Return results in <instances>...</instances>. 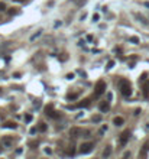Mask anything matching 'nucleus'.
Instances as JSON below:
<instances>
[{
  "mask_svg": "<svg viewBox=\"0 0 149 159\" xmlns=\"http://www.w3.org/2000/svg\"><path fill=\"white\" fill-rule=\"evenodd\" d=\"M119 87H120V93L125 97H130L132 95V87H130V82L127 80H120L119 81Z\"/></svg>",
  "mask_w": 149,
  "mask_h": 159,
  "instance_id": "1",
  "label": "nucleus"
},
{
  "mask_svg": "<svg viewBox=\"0 0 149 159\" xmlns=\"http://www.w3.org/2000/svg\"><path fill=\"white\" fill-rule=\"evenodd\" d=\"M104 91H106V82L103 80H100L96 84V88H94V97H100Z\"/></svg>",
  "mask_w": 149,
  "mask_h": 159,
  "instance_id": "2",
  "label": "nucleus"
},
{
  "mask_svg": "<svg viewBox=\"0 0 149 159\" xmlns=\"http://www.w3.org/2000/svg\"><path fill=\"white\" fill-rule=\"evenodd\" d=\"M93 148H94V143L93 142H85V143H83V145L80 146V153H83V155L90 153V152L93 150Z\"/></svg>",
  "mask_w": 149,
  "mask_h": 159,
  "instance_id": "3",
  "label": "nucleus"
},
{
  "mask_svg": "<svg viewBox=\"0 0 149 159\" xmlns=\"http://www.w3.org/2000/svg\"><path fill=\"white\" fill-rule=\"evenodd\" d=\"M45 114L49 116V117H52V119H58V117L61 116L59 113H57V111L54 110V106H52V104H49V106L45 107Z\"/></svg>",
  "mask_w": 149,
  "mask_h": 159,
  "instance_id": "4",
  "label": "nucleus"
},
{
  "mask_svg": "<svg viewBox=\"0 0 149 159\" xmlns=\"http://www.w3.org/2000/svg\"><path fill=\"white\" fill-rule=\"evenodd\" d=\"M129 137H130V130H125L122 135H120V137H119V143L122 145V146H125L127 140H129Z\"/></svg>",
  "mask_w": 149,
  "mask_h": 159,
  "instance_id": "5",
  "label": "nucleus"
},
{
  "mask_svg": "<svg viewBox=\"0 0 149 159\" xmlns=\"http://www.w3.org/2000/svg\"><path fill=\"white\" fill-rule=\"evenodd\" d=\"M81 135H83V129H80V127H71L69 129V136L71 137H78Z\"/></svg>",
  "mask_w": 149,
  "mask_h": 159,
  "instance_id": "6",
  "label": "nucleus"
},
{
  "mask_svg": "<svg viewBox=\"0 0 149 159\" xmlns=\"http://www.w3.org/2000/svg\"><path fill=\"white\" fill-rule=\"evenodd\" d=\"M1 145H3L4 148H10V146L13 145V139H12L10 136H4V137L1 139Z\"/></svg>",
  "mask_w": 149,
  "mask_h": 159,
  "instance_id": "7",
  "label": "nucleus"
},
{
  "mask_svg": "<svg viewBox=\"0 0 149 159\" xmlns=\"http://www.w3.org/2000/svg\"><path fill=\"white\" fill-rule=\"evenodd\" d=\"M109 110H110V100L100 104V111H101V113H106V111H109Z\"/></svg>",
  "mask_w": 149,
  "mask_h": 159,
  "instance_id": "8",
  "label": "nucleus"
},
{
  "mask_svg": "<svg viewBox=\"0 0 149 159\" xmlns=\"http://www.w3.org/2000/svg\"><path fill=\"white\" fill-rule=\"evenodd\" d=\"M123 123H125V119L120 117V116H117V117L113 119V125H115V126H122Z\"/></svg>",
  "mask_w": 149,
  "mask_h": 159,
  "instance_id": "9",
  "label": "nucleus"
},
{
  "mask_svg": "<svg viewBox=\"0 0 149 159\" xmlns=\"http://www.w3.org/2000/svg\"><path fill=\"white\" fill-rule=\"evenodd\" d=\"M133 15H135V17H136V19H139V22H142L143 25H148V23H149V22L142 15H139V13H133Z\"/></svg>",
  "mask_w": 149,
  "mask_h": 159,
  "instance_id": "10",
  "label": "nucleus"
},
{
  "mask_svg": "<svg viewBox=\"0 0 149 159\" xmlns=\"http://www.w3.org/2000/svg\"><path fill=\"white\" fill-rule=\"evenodd\" d=\"M90 103H91V101H90V98H87V100H84L83 103H78V104H77V107H88V106H90Z\"/></svg>",
  "mask_w": 149,
  "mask_h": 159,
  "instance_id": "11",
  "label": "nucleus"
},
{
  "mask_svg": "<svg viewBox=\"0 0 149 159\" xmlns=\"http://www.w3.org/2000/svg\"><path fill=\"white\" fill-rule=\"evenodd\" d=\"M110 155H112V148L107 146V149H104V152H103V158H109Z\"/></svg>",
  "mask_w": 149,
  "mask_h": 159,
  "instance_id": "12",
  "label": "nucleus"
},
{
  "mask_svg": "<svg viewBox=\"0 0 149 159\" xmlns=\"http://www.w3.org/2000/svg\"><path fill=\"white\" fill-rule=\"evenodd\" d=\"M148 150H149V140L143 145V149H142V153H140V155H142V156H143V155H146V153H148Z\"/></svg>",
  "mask_w": 149,
  "mask_h": 159,
  "instance_id": "13",
  "label": "nucleus"
},
{
  "mask_svg": "<svg viewBox=\"0 0 149 159\" xmlns=\"http://www.w3.org/2000/svg\"><path fill=\"white\" fill-rule=\"evenodd\" d=\"M3 127H6V129H16V125L12 123V122H7V123L3 125Z\"/></svg>",
  "mask_w": 149,
  "mask_h": 159,
  "instance_id": "14",
  "label": "nucleus"
},
{
  "mask_svg": "<svg viewBox=\"0 0 149 159\" xmlns=\"http://www.w3.org/2000/svg\"><path fill=\"white\" fill-rule=\"evenodd\" d=\"M46 129H48V126H46L45 123H41V125H39V127H38V130H39V132H42V133H44V132H46Z\"/></svg>",
  "mask_w": 149,
  "mask_h": 159,
  "instance_id": "15",
  "label": "nucleus"
},
{
  "mask_svg": "<svg viewBox=\"0 0 149 159\" xmlns=\"http://www.w3.org/2000/svg\"><path fill=\"white\" fill-rule=\"evenodd\" d=\"M129 41H130L132 44H135V45H136V44H139V38H138V36H130V38H129Z\"/></svg>",
  "mask_w": 149,
  "mask_h": 159,
  "instance_id": "16",
  "label": "nucleus"
},
{
  "mask_svg": "<svg viewBox=\"0 0 149 159\" xmlns=\"http://www.w3.org/2000/svg\"><path fill=\"white\" fill-rule=\"evenodd\" d=\"M149 84V82H148ZM143 94H145V97H149V88H148V85H145L143 87Z\"/></svg>",
  "mask_w": 149,
  "mask_h": 159,
  "instance_id": "17",
  "label": "nucleus"
},
{
  "mask_svg": "<svg viewBox=\"0 0 149 159\" xmlns=\"http://www.w3.org/2000/svg\"><path fill=\"white\" fill-rule=\"evenodd\" d=\"M93 122H94V123H99V122H101V116H94V117H93Z\"/></svg>",
  "mask_w": 149,
  "mask_h": 159,
  "instance_id": "18",
  "label": "nucleus"
},
{
  "mask_svg": "<svg viewBox=\"0 0 149 159\" xmlns=\"http://www.w3.org/2000/svg\"><path fill=\"white\" fill-rule=\"evenodd\" d=\"M25 122H26V123L32 122V116H31V114H26V116H25Z\"/></svg>",
  "mask_w": 149,
  "mask_h": 159,
  "instance_id": "19",
  "label": "nucleus"
},
{
  "mask_svg": "<svg viewBox=\"0 0 149 159\" xmlns=\"http://www.w3.org/2000/svg\"><path fill=\"white\" fill-rule=\"evenodd\" d=\"M113 65H115V61H109V64H107V67H106V68H107V69H112V68H113Z\"/></svg>",
  "mask_w": 149,
  "mask_h": 159,
  "instance_id": "20",
  "label": "nucleus"
},
{
  "mask_svg": "<svg viewBox=\"0 0 149 159\" xmlns=\"http://www.w3.org/2000/svg\"><path fill=\"white\" fill-rule=\"evenodd\" d=\"M41 32H42V31H39V32H36V33H35V35H33L32 38H31V41H35V39H36V38H38V36H39V35H41Z\"/></svg>",
  "mask_w": 149,
  "mask_h": 159,
  "instance_id": "21",
  "label": "nucleus"
},
{
  "mask_svg": "<svg viewBox=\"0 0 149 159\" xmlns=\"http://www.w3.org/2000/svg\"><path fill=\"white\" fill-rule=\"evenodd\" d=\"M106 130H107V126H103V127H101V129L99 130V133H100V135H103V133H104Z\"/></svg>",
  "mask_w": 149,
  "mask_h": 159,
  "instance_id": "22",
  "label": "nucleus"
},
{
  "mask_svg": "<svg viewBox=\"0 0 149 159\" xmlns=\"http://www.w3.org/2000/svg\"><path fill=\"white\" fill-rule=\"evenodd\" d=\"M77 97H78V94H69V95H68V98H69V100H75Z\"/></svg>",
  "mask_w": 149,
  "mask_h": 159,
  "instance_id": "23",
  "label": "nucleus"
},
{
  "mask_svg": "<svg viewBox=\"0 0 149 159\" xmlns=\"http://www.w3.org/2000/svg\"><path fill=\"white\" fill-rule=\"evenodd\" d=\"M3 10H6V4L4 3H0V12H3Z\"/></svg>",
  "mask_w": 149,
  "mask_h": 159,
  "instance_id": "24",
  "label": "nucleus"
},
{
  "mask_svg": "<svg viewBox=\"0 0 149 159\" xmlns=\"http://www.w3.org/2000/svg\"><path fill=\"white\" fill-rule=\"evenodd\" d=\"M93 20H94V22H97V20H99V15H97V13L93 16Z\"/></svg>",
  "mask_w": 149,
  "mask_h": 159,
  "instance_id": "25",
  "label": "nucleus"
},
{
  "mask_svg": "<svg viewBox=\"0 0 149 159\" xmlns=\"http://www.w3.org/2000/svg\"><path fill=\"white\" fill-rule=\"evenodd\" d=\"M45 153H48V155H51V153H52V150H51L49 148H46V149H45Z\"/></svg>",
  "mask_w": 149,
  "mask_h": 159,
  "instance_id": "26",
  "label": "nucleus"
},
{
  "mask_svg": "<svg viewBox=\"0 0 149 159\" xmlns=\"http://www.w3.org/2000/svg\"><path fill=\"white\" fill-rule=\"evenodd\" d=\"M67 78H68V80H72V78H74V74H68V75H67Z\"/></svg>",
  "mask_w": 149,
  "mask_h": 159,
  "instance_id": "27",
  "label": "nucleus"
},
{
  "mask_svg": "<svg viewBox=\"0 0 149 159\" xmlns=\"http://www.w3.org/2000/svg\"><path fill=\"white\" fill-rule=\"evenodd\" d=\"M139 113H140V109H136V110H135V116H138Z\"/></svg>",
  "mask_w": 149,
  "mask_h": 159,
  "instance_id": "28",
  "label": "nucleus"
},
{
  "mask_svg": "<svg viewBox=\"0 0 149 159\" xmlns=\"http://www.w3.org/2000/svg\"><path fill=\"white\" fill-rule=\"evenodd\" d=\"M31 133H32V135L33 133H36V127H32V129H31Z\"/></svg>",
  "mask_w": 149,
  "mask_h": 159,
  "instance_id": "29",
  "label": "nucleus"
},
{
  "mask_svg": "<svg viewBox=\"0 0 149 159\" xmlns=\"http://www.w3.org/2000/svg\"><path fill=\"white\" fill-rule=\"evenodd\" d=\"M145 6H146V7H149V1H146V3H145Z\"/></svg>",
  "mask_w": 149,
  "mask_h": 159,
  "instance_id": "30",
  "label": "nucleus"
},
{
  "mask_svg": "<svg viewBox=\"0 0 149 159\" xmlns=\"http://www.w3.org/2000/svg\"><path fill=\"white\" fill-rule=\"evenodd\" d=\"M148 129H149V123H148Z\"/></svg>",
  "mask_w": 149,
  "mask_h": 159,
  "instance_id": "31",
  "label": "nucleus"
},
{
  "mask_svg": "<svg viewBox=\"0 0 149 159\" xmlns=\"http://www.w3.org/2000/svg\"><path fill=\"white\" fill-rule=\"evenodd\" d=\"M0 150H1V148H0Z\"/></svg>",
  "mask_w": 149,
  "mask_h": 159,
  "instance_id": "32",
  "label": "nucleus"
}]
</instances>
